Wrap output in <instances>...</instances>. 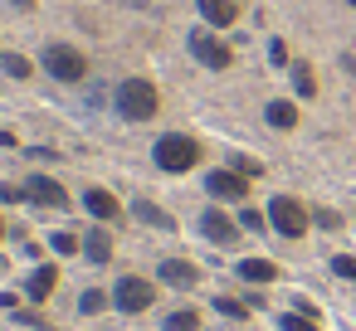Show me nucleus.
<instances>
[{
	"label": "nucleus",
	"instance_id": "f257e3e1",
	"mask_svg": "<svg viewBox=\"0 0 356 331\" xmlns=\"http://www.w3.org/2000/svg\"><path fill=\"white\" fill-rule=\"evenodd\" d=\"M118 112H122L127 122H147V117H156V88H152L147 78H127V83L118 88Z\"/></svg>",
	"mask_w": 356,
	"mask_h": 331
},
{
	"label": "nucleus",
	"instance_id": "f03ea898",
	"mask_svg": "<svg viewBox=\"0 0 356 331\" xmlns=\"http://www.w3.org/2000/svg\"><path fill=\"white\" fill-rule=\"evenodd\" d=\"M195 156H200V146H195L191 137H181V132H166V137L156 142V166H161V171H191Z\"/></svg>",
	"mask_w": 356,
	"mask_h": 331
},
{
	"label": "nucleus",
	"instance_id": "7ed1b4c3",
	"mask_svg": "<svg viewBox=\"0 0 356 331\" xmlns=\"http://www.w3.org/2000/svg\"><path fill=\"white\" fill-rule=\"evenodd\" d=\"M44 69H49L59 83H79V78L88 74L83 54H79V49H69V44H49V49H44Z\"/></svg>",
	"mask_w": 356,
	"mask_h": 331
},
{
	"label": "nucleus",
	"instance_id": "20e7f679",
	"mask_svg": "<svg viewBox=\"0 0 356 331\" xmlns=\"http://www.w3.org/2000/svg\"><path fill=\"white\" fill-rule=\"evenodd\" d=\"M268 219H273V229H278V234H288V239H298V234L307 229V214H302V205H298V200H288V195L268 200Z\"/></svg>",
	"mask_w": 356,
	"mask_h": 331
},
{
	"label": "nucleus",
	"instance_id": "39448f33",
	"mask_svg": "<svg viewBox=\"0 0 356 331\" xmlns=\"http://www.w3.org/2000/svg\"><path fill=\"white\" fill-rule=\"evenodd\" d=\"M191 54H195L205 69H229V59H234V54H229V44H220V40H215V35H205V30H195V35H191Z\"/></svg>",
	"mask_w": 356,
	"mask_h": 331
},
{
	"label": "nucleus",
	"instance_id": "423d86ee",
	"mask_svg": "<svg viewBox=\"0 0 356 331\" xmlns=\"http://www.w3.org/2000/svg\"><path fill=\"white\" fill-rule=\"evenodd\" d=\"M113 302H118L122 312H147V307H152V282H147V278H122L118 292H113Z\"/></svg>",
	"mask_w": 356,
	"mask_h": 331
},
{
	"label": "nucleus",
	"instance_id": "0eeeda50",
	"mask_svg": "<svg viewBox=\"0 0 356 331\" xmlns=\"http://www.w3.org/2000/svg\"><path fill=\"white\" fill-rule=\"evenodd\" d=\"M200 229H205V239L220 244V248H229V244L239 239V224H234L225 210H205V214H200Z\"/></svg>",
	"mask_w": 356,
	"mask_h": 331
},
{
	"label": "nucleus",
	"instance_id": "6e6552de",
	"mask_svg": "<svg viewBox=\"0 0 356 331\" xmlns=\"http://www.w3.org/2000/svg\"><path fill=\"white\" fill-rule=\"evenodd\" d=\"M25 195H30L35 205H44V210H64V205H69V195H64V185H59V180H49V176H30V185H25Z\"/></svg>",
	"mask_w": 356,
	"mask_h": 331
},
{
	"label": "nucleus",
	"instance_id": "1a4fd4ad",
	"mask_svg": "<svg viewBox=\"0 0 356 331\" xmlns=\"http://www.w3.org/2000/svg\"><path fill=\"white\" fill-rule=\"evenodd\" d=\"M210 195H220V200H244V190H249V180L239 176V171H210Z\"/></svg>",
	"mask_w": 356,
	"mask_h": 331
},
{
	"label": "nucleus",
	"instance_id": "9d476101",
	"mask_svg": "<svg viewBox=\"0 0 356 331\" xmlns=\"http://www.w3.org/2000/svg\"><path fill=\"white\" fill-rule=\"evenodd\" d=\"M195 263H186V258H166L161 263V282H171V287H195Z\"/></svg>",
	"mask_w": 356,
	"mask_h": 331
},
{
	"label": "nucleus",
	"instance_id": "9b49d317",
	"mask_svg": "<svg viewBox=\"0 0 356 331\" xmlns=\"http://www.w3.org/2000/svg\"><path fill=\"white\" fill-rule=\"evenodd\" d=\"M200 15H205L210 25H234L239 6H234V0H200Z\"/></svg>",
	"mask_w": 356,
	"mask_h": 331
},
{
	"label": "nucleus",
	"instance_id": "f8f14e48",
	"mask_svg": "<svg viewBox=\"0 0 356 331\" xmlns=\"http://www.w3.org/2000/svg\"><path fill=\"white\" fill-rule=\"evenodd\" d=\"M83 205L93 210V219H118V200H113L108 190H88V195H83Z\"/></svg>",
	"mask_w": 356,
	"mask_h": 331
},
{
	"label": "nucleus",
	"instance_id": "ddd939ff",
	"mask_svg": "<svg viewBox=\"0 0 356 331\" xmlns=\"http://www.w3.org/2000/svg\"><path fill=\"white\" fill-rule=\"evenodd\" d=\"M239 278H249V282H273L278 268H273L268 258H244V263H239Z\"/></svg>",
	"mask_w": 356,
	"mask_h": 331
},
{
	"label": "nucleus",
	"instance_id": "4468645a",
	"mask_svg": "<svg viewBox=\"0 0 356 331\" xmlns=\"http://www.w3.org/2000/svg\"><path fill=\"white\" fill-rule=\"evenodd\" d=\"M54 282H59V273H54L49 263H44V268H35V273H30V297H35V302H44V297L54 292Z\"/></svg>",
	"mask_w": 356,
	"mask_h": 331
},
{
	"label": "nucleus",
	"instance_id": "2eb2a0df",
	"mask_svg": "<svg viewBox=\"0 0 356 331\" xmlns=\"http://www.w3.org/2000/svg\"><path fill=\"white\" fill-rule=\"evenodd\" d=\"M83 253H88L93 263H108V258H113V239H108L103 229H93V234L83 239Z\"/></svg>",
	"mask_w": 356,
	"mask_h": 331
},
{
	"label": "nucleus",
	"instance_id": "dca6fc26",
	"mask_svg": "<svg viewBox=\"0 0 356 331\" xmlns=\"http://www.w3.org/2000/svg\"><path fill=\"white\" fill-rule=\"evenodd\" d=\"M268 122H273L278 132H288V127L298 122V108H293V103H283V98H273V103H268Z\"/></svg>",
	"mask_w": 356,
	"mask_h": 331
},
{
	"label": "nucleus",
	"instance_id": "f3484780",
	"mask_svg": "<svg viewBox=\"0 0 356 331\" xmlns=\"http://www.w3.org/2000/svg\"><path fill=\"white\" fill-rule=\"evenodd\" d=\"M293 88H298L302 98H312V93H317V78H312V69H307V64H298V69H293Z\"/></svg>",
	"mask_w": 356,
	"mask_h": 331
},
{
	"label": "nucleus",
	"instance_id": "a211bd4d",
	"mask_svg": "<svg viewBox=\"0 0 356 331\" xmlns=\"http://www.w3.org/2000/svg\"><path fill=\"white\" fill-rule=\"evenodd\" d=\"M137 219H142V224H156V229H171V214L156 210V205H137Z\"/></svg>",
	"mask_w": 356,
	"mask_h": 331
},
{
	"label": "nucleus",
	"instance_id": "6ab92c4d",
	"mask_svg": "<svg viewBox=\"0 0 356 331\" xmlns=\"http://www.w3.org/2000/svg\"><path fill=\"white\" fill-rule=\"evenodd\" d=\"M195 326H200L195 312H171V321H166V331H195Z\"/></svg>",
	"mask_w": 356,
	"mask_h": 331
},
{
	"label": "nucleus",
	"instance_id": "aec40b11",
	"mask_svg": "<svg viewBox=\"0 0 356 331\" xmlns=\"http://www.w3.org/2000/svg\"><path fill=\"white\" fill-rule=\"evenodd\" d=\"M278 326H283V331H317V326H312V316H302V312H288V316H278Z\"/></svg>",
	"mask_w": 356,
	"mask_h": 331
},
{
	"label": "nucleus",
	"instance_id": "412c9836",
	"mask_svg": "<svg viewBox=\"0 0 356 331\" xmlns=\"http://www.w3.org/2000/svg\"><path fill=\"white\" fill-rule=\"evenodd\" d=\"M0 64H6V74H10V78H30V59H20V54H6Z\"/></svg>",
	"mask_w": 356,
	"mask_h": 331
},
{
	"label": "nucleus",
	"instance_id": "4be33fe9",
	"mask_svg": "<svg viewBox=\"0 0 356 331\" xmlns=\"http://www.w3.org/2000/svg\"><path fill=\"white\" fill-rule=\"evenodd\" d=\"M215 307H220V312H225L229 321H244V312H249V307H244V302H234V297H220Z\"/></svg>",
	"mask_w": 356,
	"mask_h": 331
},
{
	"label": "nucleus",
	"instance_id": "5701e85b",
	"mask_svg": "<svg viewBox=\"0 0 356 331\" xmlns=\"http://www.w3.org/2000/svg\"><path fill=\"white\" fill-rule=\"evenodd\" d=\"M49 244H54V253H74V248H79V239H74V234H54Z\"/></svg>",
	"mask_w": 356,
	"mask_h": 331
},
{
	"label": "nucleus",
	"instance_id": "b1692460",
	"mask_svg": "<svg viewBox=\"0 0 356 331\" xmlns=\"http://www.w3.org/2000/svg\"><path fill=\"white\" fill-rule=\"evenodd\" d=\"M332 268H337V273H341V278H351V282H356V258H346V253H341V258H337V263H332Z\"/></svg>",
	"mask_w": 356,
	"mask_h": 331
},
{
	"label": "nucleus",
	"instance_id": "393cba45",
	"mask_svg": "<svg viewBox=\"0 0 356 331\" xmlns=\"http://www.w3.org/2000/svg\"><path fill=\"white\" fill-rule=\"evenodd\" d=\"M234 166H239V176H259V171H264V166L249 161V156H234Z\"/></svg>",
	"mask_w": 356,
	"mask_h": 331
},
{
	"label": "nucleus",
	"instance_id": "a878e982",
	"mask_svg": "<svg viewBox=\"0 0 356 331\" xmlns=\"http://www.w3.org/2000/svg\"><path fill=\"white\" fill-rule=\"evenodd\" d=\"M239 224H244V229H264V214H259V210H244Z\"/></svg>",
	"mask_w": 356,
	"mask_h": 331
},
{
	"label": "nucleus",
	"instance_id": "bb28decb",
	"mask_svg": "<svg viewBox=\"0 0 356 331\" xmlns=\"http://www.w3.org/2000/svg\"><path fill=\"white\" fill-rule=\"evenodd\" d=\"M103 302H108L103 292H83V312H103Z\"/></svg>",
	"mask_w": 356,
	"mask_h": 331
},
{
	"label": "nucleus",
	"instance_id": "cd10ccee",
	"mask_svg": "<svg viewBox=\"0 0 356 331\" xmlns=\"http://www.w3.org/2000/svg\"><path fill=\"white\" fill-rule=\"evenodd\" d=\"M351 6H356V0H351Z\"/></svg>",
	"mask_w": 356,
	"mask_h": 331
},
{
	"label": "nucleus",
	"instance_id": "c85d7f7f",
	"mask_svg": "<svg viewBox=\"0 0 356 331\" xmlns=\"http://www.w3.org/2000/svg\"><path fill=\"white\" fill-rule=\"evenodd\" d=\"M0 229H6V224H0Z\"/></svg>",
	"mask_w": 356,
	"mask_h": 331
}]
</instances>
